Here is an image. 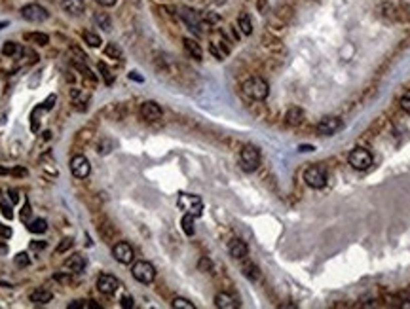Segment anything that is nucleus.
<instances>
[{
	"label": "nucleus",
	"instance_id": "23",
	"mask_svg": "<svg viewBox=\"0 0 410 309\" xmlns=\"http://www.w3.org/2000/svg\"><path fill=\"white\" fill-rule=\"evenodd\" d=\"M93 21H95V25L99 27V29H102V31H111V29H112L111 16H109V14H105V12H99V14H95Z\"/></svg>",
	"mask_w": 410,
	"mask_h": 309
},
{
	"label": "nucleus",
	"instance_id": "31",
	"mask_svg": "<svg viewBox=\"0 0 410 309\" xmlns=\"http://www.w3.org/2000/svg\"><path fill=\"white\" fill-rule=\"evenodd\" d=\"M82 40H84L87 46H91V48H99V46H101V38H99V35H95V33H87V31H85L84 35H82Z\"/></svg>",
	"mask_w": 410,
	"mask_h": 309
},
{
	"label": "nucleus",
	"instance_id": "44",
	"mask_svg": "<svg viewBox=\"0 0 410 309\" xmlns=\"http://www.w3.org/2000/svg\"><path fill=\"white\" fill-rule=\"evenodd\" d=\"M0 237H2V239H10V237H12V228L0 224Z\"/></svg>",
	"mask_w": 410,
	"mask_h": 309
},
{
	"label": "nucleus",
	"instance_id": "8",
	"mask_svg": "<svg viewBox=\"0 0 410 309\" xmlns=\"http://www.w3.org/2000/svg\"><path fill=\"white\" fill-rule=\"evenodd\" d=\"M112 256L120 264H131L133 258H135V250H133V247L129 245L128 241H118L112 247Z\"/></svg>",
	"mask_w": 410,
	"mask_h": 309
},
{
	"label": "nucleus",
	"instance_id": "18",
	"mask_svg": "<svg viewBox=\"0 0 410 309\" xmlns=\"http://www.w3.org/2000/svg\"><path fill=\"white\" fill-rule=\"evenodd\" d=\"M182 46H184V52H186L192 59L201 61L203 52H201V46H199L196 40H192V38H184V40H182Z\"/></svg>",
	"mask_w": 410,
	"mask_h": 309
},
{
	"label": "nucleus",
	"instance_id": "29",
	"mask_svg": "<svg viewBox=\"0 0 410 309\" xmlns=\"http://www.w3.org/2000/svg\"><path fill=\"white\" fill-rule=\"evenodd\" d=\"M68 309H101V305L95 303L93 300H76L68 303Z\"/></svg>",
	"mask_w": 410,
	"mask_h": 309
},
{
	"label": "nucleus",
	"instance_id": "21",
	"mask_svg": "<svg viewBox=\"0 0 410 309\" xmlns=\"http://www.w3.org/2000/svg\"><path fill=\"white\" fill-rule=\"evenodd\" d=\"M40 165H42L44 171L50 173L51 177H57V175H59V169H57V165H55V160H53V154H51V152H46V154L42 156Z\"/></svg>",
	"mask_w": 410,
	"mask_h": 309
},
{
	"label": "nucleus",
	"instance_id": "43",
	"mask_svg": "<svg viewBox=\"0 0 410 309\" xmlns=\"http://www.w3.org/2000/svg\"><path fill=\"white\" fill-rule=\"evenodd\" d=\"M31 213H33V211H31V205H29V201H25L23 211H21V220H23V222H27V220L31 218Z\"/></svg>",
	"mask_w": 410,
	"mask_h": 309
},
{
	"label": "nucleus",
	"instance_id": "3",
	"mask_svg": "<svg viewBox=\"0 0 410 309\" xmlns=\"http://www.w3.org/2000/svg\"><path fill=\"white\" fill-rule=\"evenodd\" d=\"M177 205H179V209H182L184 213L196 216V218L201 216V213H203V201L197 198V196H192V194H179Z\"/></svg>",
	"mask_w": 410,
	"mask_h": 309
},
{
	"label": "nucleus",
	"instance_id": "15",
	"mask_svg": "<svg viewBox=\"0 0 410 309\" xmlns=\"http://www.w3.org/2000/svg\"><path fill=\"white\" fill-rule=\"evenodd\" d=\"M215 305L219 309H236L239 307V301L232 294H228V292H219L215 296Z\"/></svg>",
	"mask_w": 410,
	"mask_h": 309
},
{
	"label": "nucleus",
	"instance_id": "10",
	"mask_svg": "<svg viewBox=\"0 0 410 309\" xmlns=\"http://www.w3.org/2000/svg\"><path fill=\"white\" fill-rule=\"evenodd\" d=\"M120 288V281L111 273H102L97 277V290L105 296H112Z\"/></svg>",
	"mask_w": 410,
	"mask_h": 309
},
{
	"label": "nucleus",
	"instance_id": "33",
	"mask_svg": "<svg viewBox=\"0 0 410 309\" xmlns=\"http://www.w3.org/2000/svg\"><path fill=\"white\" fill-rule=\"evenodd\" d=\"M171 305H173L175 309H196V305H194L190 300H186V298H175Z\"/></svg>",
	"mask_w": 410,
	"mask_h": 309
},
{
	"label": "nucleus",
	"instance_id": "41",
	"mask_svg": "<svg viewBox=\"0 0 410 309\" xmlns=\"http://www.w3.org/2000/svg\"><path fill=\"white\" fill-rule=\"evenodd\" d=\"M107 142H109V138H105V142L101 140V142L97 144V152H99V154H109V152L112 150V146H114V144L107 146Z\"/></svg>",
	"mask_w": 410,
	"mask_h": 309
},
{
	"label": "nucleus",
	"instance_id": "53",
	"mask_svg": "<svg viewBox=\"0 0 410 309\" xmlns=\"http://www.w3.org/2000/svg\"><path fill=\"white\" fill-rule=\"evenodd\" d=\"M8 25V23H6V21H2V23H0V27H6Z\"/></svg>",
	"mask_w": 410,
	"mask_h": 309
},
{
	"label": "nucleus",
	"instance_id": "48",
	"mask_svg": "<svg viewBox=\"0 0 410 309\" xmlns=\"http://www.w3.org/2000/svg\"><path fill=\"white\" fill-rule=\"evenodd\" d=\"M8 196H10V201H12V205H14V203H17V201H19V196H17V192H16V190H8Z\"/></svg>",
	"mask_w": 410,
	"mask_h": 309
},
{
	"label": "nucleus",
	"instance_id": "45",
	"mask_svg": "<svg viewBox=\"0 0 410 309\" xmlns=\"http://www.w3.org/2000/svg\"><path fill=\"white\" fill-rule=\"evenodd\" d=\"M55 101H57V95H50V97H48V99H46V101H44V110H51V108H53V103H55Z\"/></svg>",
	"mask_w": 410,
	"mask_h": 309
},
{
	"label": "nucleus",
	"instance_id": "36",
	"mask_svg": "<svg viewBox=\"0 0 410 309\" xmlns=\"http://www.w3.org/2000/svg\"><path fill=\"white\" fill-rule=\"evenodd\" d=\"M21 53H23V57H25V61L29 63V65H34V63L38 61V53L34 52V50H31V48H25V50H21Z\"/></svg>",
	"mask_w": 410,
	"mask_h": 309
},
{
	"label": "nucleus",
	"instance_id": "38",
	"mask_svg": "<svg viewBox=\"0 0 410 309\" xmlns=\"http://www.w3.org/2000/svg\"><path fill=\"white\" fill-rule=\"evenodd\" d=\"M0 211H2L4 218H8V220L14 218V211H12V205H10L8 201H0Z\"/></svg>",
	"mask_w": 410,
	"mask_h": 309
},
{
	"label": "nucleus",
	"instance_id": "13",
	"mask_svg": "<svg viewBox=\"0 0 410 309\" xmlns=\"http://www.w3.org/2000/svg\"><path fill=\"white\" fill-rule=\"evenodd\" d=\"M338 129H342V120H340V118H334V116L325 118V120H321V123L317 125V131H319L321 135H325V137H331V135H334Z\"/></svg>",
	"mask_w": 410,
	"mask_h": 309
},
{
	"label": "nucleus",
	"instance_id": "42",
	"mask_svg": "<svg viewBox=\"0 0 410 309\" xmlns=\"http://www.w3.org/2000/svg\"><path fill=\"white\" fill-rule=\"evenodd\" d=\"M197 267H199V271H211L213 264H211V260H209V258H201V260H199V264H197Z\"/></svg>",
	"mask_w": 410,
	"mask_h": 309
},
{
	"label": "nucleus",
	"instance_id": "14",
	"mask_svg": "<svg viewBox=\"0 0 410 309\" xmlns=\"http://www.w3.org/2000/svg\"><path fill=\"white\" fill-rule=\"evenodd\" d=\"M228 252H230V256L234 258V260H243V258L247 256V245H245V241L241 239H232L230 243H228Z\"/></svg>",
	"mask_w": 410,
	"mask_h": 309
},
{
	"label": "nucleus",
	"instance_id": "50",
	"mask_svg": "<svg viewBox=\"0 0 410 309\" xmlns=\"http://www.w3.org/2000/svg\"><path fill=\"white\" fill-rule=\"evenodd\" d=\"M298 150H300V152H314L316 148H314V146H310V144H308V146L302 144V146H298Z\"/></svg>",
	"mask_w": 410,
	"mask_h": 309
},
{
	"label": "nucleus",
	"instance_id": "25",
	"mask_svg": "<svg viewBox=\"0 0 410 309\" xmlns=\"http://www.w3.org/2000/svg\"><path fill=\"white\" fill-rule=\"evenodd\" d=\"M238 25H239V31L245 36L253 35V21H251V18H249L247 14H241V16H239Z\"/></svg>",
	"mask_w": 410,
	"mask_h": 309
},
{
	"label": "nucleus",
	"instance_id": "37",
	"mask_svg": "<svg viewBox=\"0 0 410 309\" xmlns=\"http://www.w3.org/2000/svg\"><path fill=\"white\" fill-rule=\"evenodd\" d=\"M72 243H74V241L70 239V237H65V239H63L59 245H57V249H55V254H63V252H67V250L72 247Z\"/></svg>",
	"mask_w": 410,
	"mask_h": 309
},
{
	"label": "nucleus",
	"instance_id": "27",
	"mask_svg": "<svg viewBox=\"0 0 410 309\" xmlns=\"http://www.w3.org/2000/svg\"><path fill=\"white\" fill-rule=\"evenodd\" d=\"M194 218H196V216H192V215H188V213H184V216H182V220H180V226H182V232L186 233V235H194V233H196Z\"/></svg>",
	"mask_w": 410,
	"mask_h": 309
},
{
	"label": "nucleus",
	"instance_id": "7",
	"mask_svg": "<svg viewBox=\"0 0 410 309\" xmlns=\"http://www.w3.org/2000/svg\"><path fill=\"white\" fill-rule=\"evenodd\" d=\"M21 18L31 21V23H42V21L50 18V14H48V10L44 8V6L33 2V4H27V6L21 8Z\"/></svg>",
	"mask_w": 410,
	"mask_h": 309
},
{
	"label": "nucleus",
	"instance_id": "6",
	"mask_svg": "<svg viewBox=\"0 0 410 309\" xmlns=\"http://www.w3.org/2000/svg\"><path fill=\"white\" fill-rule=\"evenodd\" d=\"M348 162L353 169L357 171H367L368 167L372 165V154L368 152L367 148H353L348 156Z\"/></svg>",
	"mask_w": 410,
	"mask_h": 309
},
{
	"label": "nucleus",
	"instance_id": "5",
	"mask_svg": "<svg viewBox=\"0 0 410 309\" xmlns=\"http://www.w3.org/2000/svg\"><path fill=\"white\" fill-rule=\"evenodd\" d=\"M304 182L306 186L314 190H321L327 184V171L321 165H312L304 171Z\"/></svg>",
	"mask_w": 410,
	"mask_h": 309
},
{
	"label": "nucleus",
	"instance_id": "17",
	"mask_svg": "<svg viewBox=\"0 0 410 309\" xmlns=\"http://www.w3.org/2000/svg\"><path fill=\"white\" fill-rule=\"evenodd\" d=\"M63 266L67 267L70 273H82L85 267V258L82 256V254H72V256H68L67 260H65Z\"/></svg>",
	"mask_w": 410,
	"mask_h": 309
},
{
	"label": "nucleus",
	"instance_id": "34",
	"mask_svg": "<svg viewBox=\"0 0 410 309\" xmlns=\"http://www.w3.org/2000/svg\"><path fill=\"white\" fill-rule=\"evenodd\" d=\"M14 262H16L17 267H27L29 264H31V258H29L27 252H17L16 258H14Z\"/></svg>",
	"mask_w": 410,
	"mask_h": 309
},
{
	"label": "nucleus",
	"instance_id": "39",
	"mask_svg": "<svg viewBox=\"0 0 410 309\" xmlns=\"http://www.w3.org/2000/svg\"><path fill=\"white\" fill-rule=\"evenodd\" d=\"M120 305L124 309H133L135 307V300L129 296V294H126V296H122V300H120Z\"/></svg>",
	"mask_w": 410,
	"mask_h": 309
},
{
	"label": "nucleus",
	"instance_id": "49",
	"mask_svg": "<svg viewBox=\"0 0 410 309\" xmlns=\"http://www.w3.org/2000/svg\"><path fill=\"white\" fill-rule=\"evenodd\" d=\"M97 2H99L101 6H105V8H111V6H114L118 0H97Z\"/></svg>",
	"mask_w": 410,
	"mask_h": 309
},
{
	"label": "nucleus",
	"instance_id": "19",
	"mask_svg": "<svg viewBox=\"0 0 410 309\" xmlns=\"http://www.w3.org/2000/svg\"><path fill=\"white\" fill-rule=\"evenodd\" d=\"M285 121L289 125H300L304 121V110L300 106H290L287 114H285Z\"/></svg>",
	"mask_w": 410,
	"mask_h": 309
},
{
	"label": "nucleus",
	"instance_id": "30",
	"mask_svg": "<svg viewBox=\"0 0 410 309\" xmlns=\"http://www.w3.org/2000/svg\"><path fill=\"white\" fill-rule=\"evenodd\" d=\"M19 52H21V48H19L16 42H12V40L4 42V46H2V55H4V57H16Z\"/></svg>",
	"mask_w": 410,
	"mask_h": 309
},
{
	"label": "nucleus",
	"instance_id": "47",
	"mask_svg": "<svg viewBox=\"0 0 410 309\" xmlns=\"http://www.w3.org/2000/svg\"><path fill=\"white\" fill-rule=\"evenodd\" d=\"M10 175H16V177H27V169H23V167H16V169H12V173Z\"/></svg>",
	"mask_w": 410,
	"mask_h": 309
},
{
	"label": "nucleus",
	"instance_id": "1",
	"mask_svg": "<svg viewBox=\"0 0 410 309\" xmlns=\"http://www.w3.org/2000/svg\"><path fill=\"white\" fill-rule=\"evenodd\" d=\"M243 93L247 95L253 101H264L270 95V86L264 78L260 76H251L243 82Z\"/></svg>",
	"mask_w": 410,
	"mask_h": 309
},
{
	"label": "nucleus",
	"instance_id": "4",
	"mask_svg": "<svg viewBox=\"0 0 410 309\" xmlns=\"http://www.w3.org/2000/svg\"><path fill=\"white\" fill-rule=\"evenodd\" d=\"M131 275H133V279H137L139 283L150 284L154 279H156V267H154L150 262L141 260V262H135V264H133V267H131Z\"/></svg>",
	"mask_w": 410,
	"mask_h": 309
},
{
	"label": "nucleus",
	"instance_id": "20",
	"mask_svg": "<svg viewBox=\"0 0 410 309\" xmlns=\"http://www.w3.org/2000/svg\"><path fill=\"white\" fill-rule=\"evenodd\" d=\"M31 301L33 303H36V305H44V303H48V301H51V298H53V294H51L50 290H46V288H36V290L31 292Z\"/></svg>",
	"mask_w": 410,
	"mask_h": 309
},
{
	"label": "nucleus",
	"instance_id": "40",
	"mask_svg": "<svg viewBox=\"0 0 410 309\" xmlns=\"http://www.w3.org/2000/svg\"><path fill=\"white\" fill-rule=\"evenodd\" d=\"M401 108L406 114H410V91H406V93L401 97Z\"/></svg>",
	"mask_w": 410,
	"mask_h": 309
},
{
	"label": "nucleus",
	"instance_id": "28",
	"mask_svg": "<svg viewBox=\"0 0 410 309\" xmlns=\"http://www.w3.org/2000/svg\"><path fill=\"white\" fill-rule=\"evenodd\" d=\"M27 230L31 233H44L48 230V222H46L44 218H36V220H33L31 224H27Z\"/></svg>",
	"mask_w": 410,
	"mask_h": 309
},
{
	"label": "nucleus",
	"instance_id": "9",
	"mask_svg": "<svg viewBox=\"0 0 410 309\" xmlns=\"http://www.w3.org/2000/svg\"><path fill=\"white\" fill-rule=\"evenodd\" d=\"M68 167H70V173H72L76 179H87L89 173H91V164H89V160L82 154L74 156V158L70 160V165H68Z\"/></svg>",
	"mask_w": 410,
	"mask_h": 309
},
{
	"label": "nucleus",
	"instance_id": "11",
	"mask_svg": "<svg viewBox=\"0 0 410 309\" xmlns=\"http://www.w3.org/2000/svg\"><path fill=\"white\" fill-rule=\"evenodd\" d=\"M180 19L186 23V27L192 31V33H196V35H201V18H199V14L197 12H194V10L190 8H182L180 10Z\"/></svg>",
	"mask_w": 410,
	"mask_h": 309
},
{
	"label": "nucleus",
	"instance_id": "35",
	"mask_svg": "<svg viewBox=\"0 0 410 309\" xmlns=\"http://www.w3.org/2000/svg\"><path fill=\"white\" fill-rule=\"evenodd\" d=\"M72 67H74V69H76V70H80V72H82V74H84L85 78H89L91 82H97V78H95L93 74H91V70H89V69H87V67H85V65H84V61H82V63H74Z\"/></svg>",
	"mask_w": 410,
	"mask_h": 309
},
{
	"label": "nucleus",
	"instance_id": "51",
	"mask_svg": "<svg viewBox=\"0 0 410 309\" xmlns=\"http://www.w3.org/2000/svg\"><path fill=\"white\" fill-rule=\"evenodd\" d=\"M129 78H131V80H137V82H143V78L139 76L137 72H131V74H129Z\"/></svg>",
	"mask_w": 410,
	"mask_h": 309
},
{
	"label": "nucleus",
	"instance_id": "2",
	"mask_svg": "<svg viewBox=\"0 0 410 309\" xmlns=\"http://www.w3.org/2000/svg\"><path fill=\"white\" fill-rule=\"evenodd\" d=\"M239 165H241V169L247 173H253L258 169V165H260V152H258V148L253 144H247L241 148V152H239Z\"/></svg>",
	"mask_w": 410,
	"mask_h": 309
},
{
	"label": "nucleus",
	"instance_id": "16",
	"mask_svg": "<svg viewBox=\"0 0 410 309\" xmlns=\"http://www.w3.org/2000/svg\"><path fill=\"white\" fill-rule=\"evenodd\" d=\"M61 8L68 16H82L85 10V2L84 0H61Z\"/></svg>",
	"mask_w": 410,
	"mask_h": 309
},
{
	"label": "nucleus",
	"instance_id": "24",
	"mask_svg": "<svg viewBox=\"0 0 410 309\" xmlns=\"http://www.w3.org/2000/svg\"><path fill=\"white\" fill-rule=\"evenodd\" d=\"M241 271H243V275L247 277L249 281H253V283L260 279V269H258V266H256V264H253V262H247L245 266L241 267Z\"/></svg>",
	"mask_w": 410,
	"mask_h": 309
},
{
	"label": "nucleus",
	"instance_id": "26",
	"mask_svg": "<svg viewBox=\"0 0 410 309\" xmlns=\"http://www.w3.org/2000/svg\"><path fill=\"white\" fill-rule=\"evenodd\" d=\"M105 55L109 57V59H122L124 57V52H122V48H120L118 44H114V42H111V44H107L105 46Z\"/></svg>",
	"mask_w": 410,
	"mask_h": 309
},
{
	"label": "nucleus",
	"instance_id": "32",
	"mask_svg": "<svg viewBox=\"0 0 410 309\" xmlns=\"http://www.w3.org/2000/svg\"><path fill=\"white\" fill-rule=\"evenodd\" d=\"M97 69H99V72H101V76L105 78V82L111 86L112 82H114V74L111 72V69H109L105 63H99V65H97Z\"/></svg>",
	"mask_w": 410,
	"mask_h": 309
},
{
	"label": "nucleus",
	"instance_id": "52",
	"mask_svg": "<svg viewBox=\"0 0 410 309\" xmlns=\"http://www.w3.org/2000/svg\"><path fill=\"white\" fill-rule=\"evenodd\" d=\"M12 169H6V167H0V175H10Z\"/></svg>",
	"mask_w": 410,
	"mask_h": 309
},
{
	"label": "nucleus",
	"instance_id": "46",
	"mask_svg": "<svg viewBox=\"0 0 410 309\" xmlns=\"http://www.w3.org/2000/svg\"><path fill=\"white\" fill-rule=\"evenodd\" d=\"M46 245H48L46 241H33V243H31V249H33V250H44V249H46Z\"/></svg>",
	"mask_w": 410,
	"mask_h": 309
},
{
	"label": "nucleus",
	"instance_id": "12",
	"mask_svg": "<svg viewBox=\"0 0 410 309\" xmlns=\"http://www.w3.org/2000/svg\"><path fill=\"white\" fill-rule=\"evenodd\" d=\"M141 116H143V120L146 121H158V120H162L163 110L158 103L146 101V103L141 104Z\"/></svg>",
	"mask_w": 410,
	"mask_h": 309
},
{
	"label": "nucleus",
	"instance_id": "22",
	"mask_svg": "<svg viewBox=\"0 0 410 309\" xmlns=\"http://www.w3.org/2000/svg\"><path fill=\"white\" fill-rule=\"evenodd\" d=\"M23 38L29 44H36V46H48L50 44V36L44 35V33H25Z\"/></svg>",
	"mask_w": 410,
	"mask_h": 309
},
{
	"label": "nucleus",
	"instance_id": "54",
	"mask_svg": "<svg viewBox=\"0 0 410 309\" xmlns=\"http://www.w3.org/2000/svg\"><path fill=\"white\" fill-rule=\"evenodd\" d=\"M51 2H53V0H51Z\"/></svg>",
	"mask_w": 410,
	"mask_h": 309
}]
</instances>
